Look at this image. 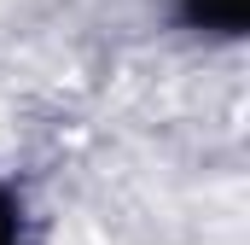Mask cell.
I'll return each instance as SVG.
<instances>
[{
	"label": "cell",
	"mask_w": 250,
	"mask_h": 245,
	"mask_svg": "<svg viewBox=\"0 0 250 245\" xmlns=\"http://www.w3.org/2000/svg\"><path fill=\"white\" fill-rule=\"evenodd\" d=\"M181 12H187V24H192V29L239 35V29H245V12H250V0H187Z\"/></svg>",
	"instance_id": "1"
},
{
	"label": "cell",
	"mask_w": 250,
	"mask_h": 245,
	"mask_svg": "<svg viewBox=\"0 0 250 245\" xmlns=\"http://www.w3.org/2000/svg\"><path fill=\"white\" fill-rule=\"evenodd\" d=\"M0 245H18V204L0 193Z\"/></svg>",
	"instance_id": "2"
}]
</instances>
